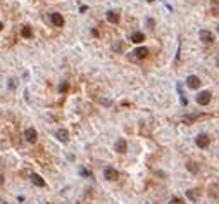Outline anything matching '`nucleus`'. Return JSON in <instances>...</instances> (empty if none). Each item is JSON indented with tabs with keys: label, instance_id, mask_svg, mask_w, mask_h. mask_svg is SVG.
Returning <instances> with one entry per match:
<instances>
[{
	"label": "nucleus",
	"instance_id": "1",
	"mask_svg": "<svg viewBox=\"0 0 219 204\" xmlns=\"http://www.w3.org/2000/svg\"><path fill=\"white\" fill-rule=\"evenodd\" d=\"M147 56H149V48L147 47H138V48H135V50H131L128 57H129L131 61H140V59H145Z\"/></svg>",
	"mask_w": 219,
	"mask_h": 204
},
{
	"label": "nucleus",
	"instance_id": "2",
	"mask_svg": "<svg viewBox=\"0 0 219 204\" xmlns=\"http://www.w3.org/2000/svg\"><path fill=\"white\" fill-rule=\"evenodd\" d=\"M210 99H212V94H210V92H207V90L200 92V94L197 95V102L200 106H207L210 102Z\"/></svg>",
	"mask_w": 219,
	"mask_h": 204
},
{
	"label": "nucleus",
	"instance_id": "3",
	"mask_svg": "<svg viewBox=\"0 0 219 204\" xmlns=\"http://www.w3.org/2000/svg\"><path fill=\"white\" fill-rule=\"evenodd\" d=\"M209 144H210V137L209 135H205V133H200L197 137V145L200 149H207L209 147Z\"/></svg>",
	"mask_w": 219,
	"mask_h": 204
},
{
	"label": "nucleus",
	"instance_id": "4",
	"mask_svg": "<svg viewBox=\"0 0 219 204\" xmlns=\"http://www.w3.org/2000/svg\"><path fill=\"white\" fill-rule=\"evenodd\" d=\"M186 85H188L190 88H193V90H197V88L200 87V80H198V76H195V74H190L188 78H186Z\"/></svg>",
	"mask_w": 219,
	"mask_h": 204
},
{
	"label": "nucleus",
	"instance_id": "5",
	"mask_svg": "<svg viewBox=\"0 0 219 204\" xmlns=\"http://www.w3.org/2000/svg\"><path fill=\"white\" fill-rule=\"evenodd\" d=\"M198 36H200L202 42H205V44H214V35L207 30H202L200 33H198Z\"/></svg>",
	"mask_w": 219,
	"mask_h": 204
},
{
	"label": "nucleus",
	"instance_id": "6",
	"mask_svg": "<svg viewBox=\"0 0 219 204\" xmlns=\"http://www.w3.org/2000/svg\"><path fill=\"white\" fill-rule=\"evenodd\" d=\"M24 139H26L30 144H35L36 139H38V137H36V130H35V128H28V130L24 131Z\"/></svg>",
	"mask_w": 219,
	"mask_h": 204
},
{
	"label": "nucleus",
	"instance_id": "7",
	"mask_svg": "<svg viewBox=\"0 0 219 204\" xmlns=\"http://www.w3.org/2000/svg\"><path fill=\"white\" fill-rule=\"evenodd\" d=\"M50 21H52L54 26H62V24H64V18H62V16H61L59 12L50 14Z\"/></svg>",
	"mask_w": 219,
	"mask_h": 204
},
{
	"label": "nucleus",
	"instance_id": "8",
	"mask_svg": "<svg viewBox=\"0 0 219 204\" xmlns=\"http://www.w3.org/2000/svg\"><path fill=\"white\" fill-rule=\"evenodd\" d=\"M104 175L107 180H116L117 178V171H116L114 168H110V166H107V168L104 169Z\"/></svg>",
	"mask_w": 219,
	"mask_h": 204
},
{
	"label": "nucleus",
	"instance_id": "9",
	"mask_svg": "<svg viewBox=\"0 0 219 204\" xmlns=\"http://www.w3.org/2000/svg\"><path fill=\"white\" fill-rule=\"evenodd\" d=\"M126 149H128V144H126V140L119 139L117 142H116V151H117L119 154H124V152H126Z\"/></svg>",
	"mask_w": 219,
	"mask_h": 204
},
{
	"label": "nucleus",
	"instance_id": "10",
	"mask_svg": "<svg viewBox=\"0 0 219 204\" xmlns=\"http://www.w3.org/2000/svg\"><path fill=\"white\" fill-rule=\"evenodd\" d=\"M107 21L112 23V24H117L119 23V14L116 10H107Z\"/></svg>",
	"mask_w": 219,
	"mask_h": 204
},
{
	"label": "nucleus",
	"instance_id": "11",
	"mask_svg": "<svg viewBox=\"0 0 219 204\" xmlns=\"http://www.w3.org/2000/svg\"><path fill=\"white\" fill-rule=\"evenodd\" d=\"M129 38H131L133 44H141V42L145 40V35H143V33H140V31H135V33H133Z\"/></svg>",
	"mask_w": 219,
	"mask_h": 204
},
{
	"label": "nucleus",
	"instance_id": "12",
	"mask_svg": "<svg viewBox=\"0 0 219 204\" xmlns=\"http://www.w3.org/2000/svg\"><path fill=\"white\" fill-rule=\"evenodd\" d=\"M31 182L35 183L36 187H45V180L40 175H31Z\"/></svg>",
	"mask_w": 219,
	"mask_h": 204
},
{
	"label": "nucleus",
	"instance_id": "13",
	"mask_svg": "<svg viewBox=\"0 0 219 204\" xmlns=\"http://www.w3.org/2000/svg\"><path fill=\"white\" fill-rule=\"evenodd\" d=\"M21 36L22 38H31L33 36V30H31V26H22V30H21Z\"/></svg>",
	"mask_w": 219,
	"mask_h": 204
},
{
	"label": "nucleus",
	"instance_id": "14",
	"mask_svg": "<svg viewBox=\"0 0 219 204\" xmlns=\"http://www.w3.org/2000/svg\"><path fill=\"white\" fill-rule=\"evenodd\" d=\"M57 139H59V140H62V142H67V140H69L67 130H59V131H57Z\"/></svg>",
	"mask_w": 219,
	"mask_h": 204
},
{
	"label": "nucleus",
	"instance_id": "15",
	"mask_svg": "<svg viewBox=\"0 0 219 204\" xmlns=\"http://www.w3.org/2000/svg\"><path fill=\"white\" fill-rule=\"evenodd\" d=\"M67 90H69V83H67V81H62L61 85H59V92H61V94H66Z\"/></svg>",
	"mask_w": 219,
	"mask_h": 204
},
{
	"label": "nucleus",
	"instance_id": "16",
	"mask_svg": "<svg viewBox=\"0 0 219 204\" xmlns=\"http://www.w3.org/2000/svg\"><path fill=\"white\" fill-rule=\"evenodd\" d=\"M188 169L195 173V171H197V166H195V164H192V163H188Z\"/></svg>",
	"mask_w": 219,
	"mask_h": 204
},
{
	"label": "nucleus",
	"instance_id": "17",
	"mask_svg": "<svg viewBox=\"0 0 219 204\" xmlns=\"http://www.w3.org/2000/svg\"><path fill=\"white\" fill-rule=\"evenodd\" d=\"M188 197H190V199H195V192L190 190V192H188Z\"/></svg>",
	"mask_w": 219,
	"mask_h": 204
},
{
	"label": "nucleus",
	"instance_id": "18",
	"mask_svg": "<svg viewBox=\"0 0 219 204\" xmlns=\"http://www.w3.org/2000/svg\"><path fill=\"white\" fill-rule=\"evenodd\" d=\"M2 28H4V24H2V21H0V31H2Z\"/></svg>",
	"mask_w": 219,
	"mask_h": 204
},
{
	"label": "nucleus",
	"instance_id": "19",
	"mask_svg": "<svg viewBox=\"0 0 219 204\" xmlns=\"http://www.w3.org/2000/svg\"><path fill=\"white\" fill-rule=\"evenodd\" d=\"M2 182H4V178H2V175H0V183H2Z\"/></svg>",
	"mask_w": 219,
	"mask_h": 204
},
{
	"label": "nucleus",
	"instance_id": "20",
	"mask_svg": "<svg viewBox=\"0 0 219 204\" xmlns=\"http://www.w3.org/2000/svg\"><path fill=\"white\" fill-rule=\"evenodd\" d=\"M147 2H153V0H147Z\"/></svg>",
	"mask_w": 219,
	"mask_h": 204
}]
</instances>
